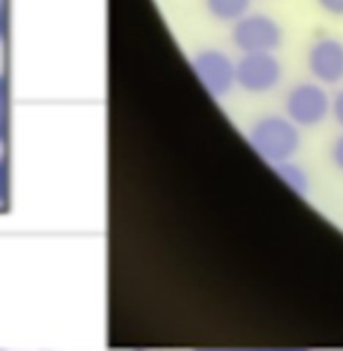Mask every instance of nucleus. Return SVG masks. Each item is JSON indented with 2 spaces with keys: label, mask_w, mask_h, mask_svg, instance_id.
Masks as SVG:
<instances>
[{
  "label": "nucleus",
  "mask_w": 343,
  "mask_h": 351,
  "mask_svg": "<svg viewBox=\"0 0 343 351\" xmlns=\"http://www.w3.org/2000/svg\"><path fill=\"white\" fill-rule=\"evenodd\" d=\"M247 141L257 156L274 167L292 160L300 149V127L287 115L270 113L254 120L247 130Z\"/></svg>",
  "instance_id": "f257e3e1"
},
{
  "label": "nucleus",
  "mask_w": 343,
  "mask_h": 351,
  "mask_svg": "<svg viewBox=\"0 0 343 351\" xmlns=\"http://www.w3.org/2000/svg\"><path fill=\"white\" fill-rule=\"evenodd\" d=\"M230 40L240 53H274L283 43V27L264 12H247L232 24Z\"/></svg>",
  "instance_id": "f03ea898"
},
{
  "label": "nucleus",
  "mask_w": 343,
  "mask_h": 351,
  "mask_svg": "<svg viewBox=\"0 0 343 351\" xmlns=\"http://www.w3.org/2000/svg\"><path fill=\"white\" fill-rule=\"evenodd\" d=\"M283 110L298 127H316L331 115V96L321 82L302 81L288 89Z\"/></svg>",
  "instance_id": "7ed1b4c3"
},
{
  "label": "nucleus",
  "mask_w": 343,
  "mask_h": 351,
  "mask_svg": "<svg viewBox=\"0 0 343 351\" xmlns=\"http://www.w3.org/2000/svg\"><path fill=\"white\" fill-rule=\"evenodd\" d=\"M191 67L213 98H225L237 86V62L218 48L199 50L192 57Z\"/></svg>",
  "instance_id": "20e7f679"
},
{
  "label": "nucleus",
  "mask_w": 343,
  "mask_h": 351,
  "mask_svg": "<svg viewBox=\"0 0 343 351\" xmlns=\"http://www.w3.org/2000/svg\"><path fill=\"white\" fill-rule=\"evenodd\" d=\"M281 79L283 67L274 53H242L237 60V86L247 95H268Z\"/></svg>",
  "instance_id": "39448f33"
},
{
  "label": "nucleus",
  "mask_w": 343,
  "mask_h": 351,
  "mask_svg": "<svg viewBox=\"0 0 343 351\" xmlns=\"http://www.w3.org/2000/svg\"><path fill=\"white\" fill-rule=\"evenodd\" d=\"M307 69L314 81L324 86L343 82V41L336 36H319L307 50Z\"/></svg>",
  "instance_id": "423d86ee"
},
{
  "label": "nucleus",
  "mask_w": 343,
  "mask_h": 351,
  "mask_svg": "<svg viewBox=\"0 0 343 351\" xmlns=\"http://www.w3.org/2000/svg\"><path fill=\"white\" fill-rule=\"evenodd\" d=\"M273 168L274 173L278 175V178H280L290 191H294L297 195H302V197H305V195L309 194V191H311V178H309L304 167H300V165L295 163V161L287 160L283 161V163L274 165Z\"/></svg>",
  "instance_id": "0eeeda50"
},
{
  "label": "nucleus",
  "mask_w": 343,
  "mask_h": 351,
  "mask_svg": "<svg viewBox=\"0 0 343 351\" xmlns=\"http://www.w3.org/2000/svg\"><path fill=\"white\" fill-rule=\"evenodd\" d=\"M252 0H204V7L213 19L233 24L250 12Z\"/></svg>",
  "instance_id": "6e6552de"
},
{
  "label": "nucleus",
  "mask_w": 343,
  "mask_h": 351,
  "mask_svg": "<svg viewBox=\"0 0 343 351\" xmlns=\"http://www.w3.org/2000/svg\"><path fill=\"white\" fill-rule=\"evenodd\" d=\"M329 158H331V163L335 165V168L343 173V132L333 141L331 149H329Z\"/></svg>",
  "instance_id": "1a4fd4ad"
},
{
  "label": "nucleus",
  "mask_w": 343,
  "mask_h": 351,
  "mask_svg": "<svg viewBox=\"0 0 343 351\" xmlns=\"http://www.w3.org/2000/svg\"><path fill=\"white\" fill-rule=\"evenodd\" d=\"M331 117L343 130V88L338 89L331 98Z\"/></svg>",
  "instance_id": "9d476101"
},
{
  "label": "nucleus",
  "mask_w": 343,
  "mask_h": 351,
  "mask_svg": "<svg viewBox=\"0 0 343 351\" xmlns=\"http://www.w3.org/2000/svg\"><path fill=\"white\" fill-rule=\"evenodd\" d=\"M322 12L333 17H343V0H316Z\"/></svg>",
  "instance_id": "9b49d317"
}]
</instances>
